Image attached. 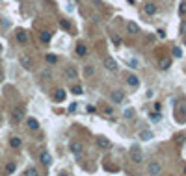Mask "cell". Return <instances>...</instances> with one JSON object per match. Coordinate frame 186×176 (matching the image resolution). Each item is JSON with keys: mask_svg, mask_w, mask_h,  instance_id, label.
Returning a JSON list of instances; mask_svg holds the SVG:
<instances>
[{"mask_svg": "<svg viewBox=\"0 0 186 176\" xmlns=\"http://www.w3.org/2000/svg\"><path fill=\"white\" fill-rule=\"evenodd\" d=\"M175 119H177V123H186V104L175 106Z\"/></svg>", "mask_w": 186, "mask_h": 176, "instance_id": "6da1fadb", "label": "cell"}, {"mask_svg": "<svg viewBox=\"0 0 186 176\" xmlns=\"http://www.w3.org/2000/svg\"><path fill=\"white\" fill-rule=\"evenodd\" d=\"M130 159H132L134 165H141V163H143V154H141V150L138 147H134L132 152H130Z\"/></svg>", "mask_w": 186, "mask_h": 176, "instance_id": "7a4b0ae2", "label": "cell"}, {"mask_svg": "<svg viewBox=\"0 0 186 176\" xmlns=\"http://www.w3.org/2000/svg\"><path fill=\"white\" fill-rule=\"evenodd\" d=\"M11 119H13V123H23L24 120V108H13V111H11Z\"/></svg>", "mask_w": 186, "mask_h": 176, "instance_id": "3957f363", "label": "cell"}, {"mask_svg": "<svg viewBox=\"0 0 186 176\" xmlns=\"http://www.w3.org/2000/svg\"><path fill=\"white\" fill-rule=\"evenodd\" d=\"M97 147H99L101 150H108L112 147V143H110V139H106L104 135H97Z\"/></svg>", "mask_w": 186, "mask_h": 176, "instance_id": "277c9868", "label": "cell"}, {"mask_svg": "<svg viewBox=\"0 0 186 176\" xmlns=\"http://www.w3.org/2000/svg\"><path fill=\"white\" fill-rule=\"evenodd\" d=\"M102 65H104V69L110 71V72H115V71H117V61H115L114 58H106V59L102 61Z\"/></svg>", "mask_w": 186, "mask_h": 176, "instance_id": "5b68a950", "label": "cell"}, {"mask_svg": "<svg viewBox=\"0 0 186 176\" xmlns=\"http://www.w3.org/2000/svg\"><path fill=\"white\" fill-rule=\"evenodd\" d=\"M69 148H71V152L74 154V156H80V154H82V150H84V145H82L80 141H71Z\"/></svg>", "mask_w": 186, "mask_h": 176, "instance_id": "8992f818", "label": "cell"}, {"mask_svg": "<svg viewBox=\"0 0 186 176\" xmlns=\"http://www.w3.org/2000/svg\"><path fill=\"white\" fill-rule=\"evenodd\" d=\"M110 96H112V102H114V104H121L123 98H125V93H123L121 89H114Z\"/></svg>", "mask_w": 186, "mask_h": 176, "instance_id": "52a82bcc", "label": "cell"}, {"mask_svg": "<svg viewBox=\"0 0 186 176\" xmlns=\"http://www.w3.org/2000/svg\"><path fill=\"white\" fill-rule=\"evenodd\" d=\"M160 163H156V161H153V163H149L147 165V172H149V176H156V174H160Z\"/></svg>", "mask_w": 186, "mask_h": 176, "instance_id": "ba28073f", "label": "cell"}, {"mask_svg": "<svg viewBox=\"0 0 186 176\" xmlns=\"http://www.w3.org/2000/svg\"><path fill=\"white\" fill-rule=\"evenodd\" d=\"M15 39L20 43V45H26V43H28V34L24 30H17L15 32Z\"/></svg>", "mask_w": 186, "mask_h": 176, "instance_id": "9c48e42d", "label": "cell"}, {"mask_svg": "<svg viewBox=\"0 0 186 176\" xmlns=\"http://www.w3.org/2000/svg\"><path fill=\"white\" fill-rule=\"evenodd\" d=\"M143 13H145L147 17H151V15H155V13H156V6L153 4V2H147V4L143 6Z\"/></svg>", "mask_w": 186, "mask_h": 176, "instance_id": "30bf717a", "label": "cell"}, {"mask_svg": "<svg viewBox=\"0 0 186 176\" xmlns=\"http://www.w3.org/2000/svg\"><path fill=\"white\" fill-rule=\"evenodd\" d=\"M63 74H65V78H76V69L73 67V65H69V67H65V71H63Z\"/></svg>", "mask_w": 186, "mask_h": 176, "instance_id": "8fae6325", "label": "cell"}, {"mask_svg": "<svg viewBox=\"0 0 186 176\" xmlns=\"http://www.w3.org/2000/svg\"><path fill=\"white\" fill-rule=\"evenodd\" d=\"M26 124H28V128H30V130H34V132H37V130H39V123H37V119H34V117L26 119Z\"/></svg>", "mask_w": 186, "mask_h": 176, "instance_id": "7c38bea8", "label": "cell"}, {"mask_svg": "<svg viewBox=\"0 0 186 176\" xmlns=\"http://www.w3.org/2000/svg\"><path fill=\"white\" fill-rule=\"evenodd\" d=\"M39 159H41V163H43V165H50V163H52V156H50L47 150H45V152H41Z\"/></svg>", "mask_w": 186, "mask_h": 176, "instance_id": "4fadbf2b", "label": "cell"}, {"mask_svg": "<svg viewBox=\"0 0 186 176\" xmlns=\"http://www.w3.org/2000/svg\"><path fill=\"white\" fill-rule=\"evenodd\" d=\"M153 135H155V134H153L151 130H141V132H140V139H141V141H151Z\"/></svg>", "mask_w": 186, "mask_h": 176, "instance_id": "5bb4252c", "label": "cell"}, {"mask_svg": "<svg viewBox=\"0 0 186 176\" xmlns=\"http://www.w3.org/2000/svg\"><path fill=\"white\" fill-rule=\"evenodd\" d=\"M127 83H128L130 87H138V85H140L138 76H134V74H128V76H127Z\"/></svg>", "mask_w": 186, "mask_h": 176, "instance_id": "9a60e30c", "label": "cell"}, {"mask_svg": "<svg viewBox=\"0 0 186 176\" xmlns=\"http://www.w3.org/2000/svg\"><path fill=\"white\" fill-rule=\"evenodd\" d=\"M20 65H23L26 71H30V69H32V59H30L28 56H20Z\"/></svg>", "mask_w": 186, "mask_h": 176, "instance_id": "2e32d148", "label": "cell"}, {"mask_svg": "<svg viewBox=\"0 0 186 176\" xmlns=\"http://www.w3.org/2000/svg\"><path fill=\"white\" fill-rule=\"evenodd\" d=\"M54 100H56V102H63V100H65V91H63V89H58L56 93H54Z\"/></svg>", "mask_w": 186, "mask_h": 176, "instance_id": "e0dca14e", "label": "cell"}, {"mask_svg": "<svg viewBox=\"0 0 186 176\" xmlns=\"http://www.w3.org/2000/svg\"><path fill=\"white\" fill-rule=\"evenodd\" d=\"M39 37H41V41H43V43H49V41H50V37H52V34H50L49 30H43L41 34H39Z\"/></svg>", "mask_w": 186, "mask_h": 176, "instance_id": "ac0fdd59", "label": "cell"}, {"mask_svg": "<svg viewBox=\"0 0 186 176\" xmlns=\"http://www.w3.org/2000/svg\"><path fill=\"white\" fill-rule=\"evenodd\" d=\"M127 30H128V34H132V35L140 32V28H138L136 23H128V24H127Z\"/></svg>", "mask_w": 186, "mask_h": 176, "instance_id": "d6986e66", "label": "cell"}, {"mask_svg": "<svg viewBox=\"0 0 186 176\" xmlns=\"http://www.w3.org/2000/svg\"><path fill=\"white\" fill-rule=\"evenodd\" d=\"M20 145H23V141H20L19 137H11V139H9V147H11V148H19Z\"/></svg>", "mask_w": 186, "mask_h": 176, "instance_id": "ffe728a7", "label": "cell"}, {"mask_svg": "<svg viewBox=\"0 0 186 176\" xmlns=\"http://www.w3.org/2000/svg\"><path fill=\"white\" fill-rule=\"evenodd\" d=\"M93 74H95V67H93V65H86V67H84V76L90 78V76H93Z\"/></svg>", "mask_w": 186, "mask_h": 176, "instance_id": "44dd1931", "label": "cell"}, {"mask_svg": "<svg viewBox=\"0 0 186 176\" xmlns=\"http://www.w3.org/2000/svg\"><path fill=\"white\" fill-rule=\"evenodd\" d=\"M76 54H78V56H86V54H87V48H86V45H84V43H80V45H76Z\"/></svg>", "mask_w": 186, "mask_h": 176, "instance_id": "7402d4cb", "label": "cell"}, {"mask_svg": "<svg viewBox=\"0 0 186 176\" xmlns=\"http://www.w3.org/2000/svg\"><path fill=\"white\" fill-rule=\"evenodd\" d=\"M149 119L153 120V123H160V120H162V115H160V111H156V113H149Z\"/></svg>", "mask_w": 186, "mask_h": 176, "instance_id": "603a6c76", "label": "cell"}, {"mask_svg": "<svg viewBox=\"0 0 186 176\" xmlns=\"http://www.w3.org/2000/svg\"><path fill=\"white\" fill-rule=\"evenodd\" d=\"M60 26H61L63 30L71 32V24H69V20H67V19H60Z\"/></svg>", "mask_w": 186, "mask_h": 176, "instance_id": "cb8c5ba5", "label": "cell"}, {"mask_svg": "<svg viewBox=\"0 0 186 176\" xmlns=\"http://www.w3.org/2000/svg\"><path fill=\"white\" fill-rule=\"evenodd\" d=\"M50 65H54V63H58V56H54V54H47V58H45Z\"/></svg>", "mask_w": 186, "mask_h": 176, "instance_id": "d4e9b609", "label": "cell"}, {"mask_svg": "<svg viewBox=\"0 0 186 176\" xmlns=\"http://www.w3.org/2000/svg\"><path fill=\"white\" fill-rule=\"evenodd\" d=\"M171 54H173V58H182V50H181L179 47H173Z\"/></svg>", "mask_w": 186, "mask_h": 176, "instance_id": "484cf974", "label": "cell"}, {"mask_svg": "<svg viewBox=\"0 0 186 176\" xmlns=\"http://www.w3.org/2000/svg\"><path fill=\"white\" fill-rule=\"evenodd\" d=\"M24 176H39V172H37V169H36V167H30V169L24 172Z\"/></svg>", "mask_w": 186, "mask_h": 176, "instance_id": "4316f807", "label": "cell"}, {"mask_svg": "<svg viewBox=\"0 0 186 176\" xmlns=\"http://www.w3.org/2000/svg\"><path fill=\"white\" fill-rule=\"evenodd\" d=\"M169 65H171V59L166 58V59H162L160 61V69H169Z\"/></svg>", "mask_w": 186, "mask_h": 176, "instance_id": "83f0119b", "label": "cell"}, {"mask_svg": "<svg viewBox=\"0 0 186 176\" xmlns=\"http://www.w3.org/2000/svg\"><path fill=\"white\" fill-rule=\"evenodd\" d=\"M71 93H73V95H82V93H84V89H82V85H73V89H71Z\"/></svg>", "mask_w": 186, "mask_h": 176, "instance_id": "f1b7e54d", "label": "cell"}, {"mask_svg": "<svg viewBox=\"0 0 186 176\" xmlns=\"http://www.w3.org/2000/svg\"><path fill=\"white\" fill-rule=\"evenodd\" d=\"M15 171V163H8L6 165V174H11Z\"/></svg>", "mask_w": 186, "mask_h": 176, "instance_id": "f546056e", "label": "cell"}, {"mask_svg": "<svg viewBox=\"0 0 186 176\" xmlns=\"http://www.w3.org/2000/svg\"><path fill=\"white\" fill-rule=\"evenodd\" d=\"M179 13H181V15H186V2H181V4H179Z\"/></svg>", "mask_w": 186, "mask_h": 176, "instance_id": "4dcf8cb0", "label": "cell"}, {"mask_svg": "<svg viewBox=\"0 0 186 176\" xmlns=\"http://www.w3.org/2000/svg\"><path fill=\"white\" fill-rule=\"evenodd\" d=\"M179 34L186 35V20H182V23H181V28H179Z\"/></svg>", "mask_w": 186, "mask_h": 176, "instance_id": "1f68e13d", "label": "cell"}, {"mask_svg": "<svg viewBox=\"0 0 186 176\" xmlns=\"http://www.w3.org/2000/svg\"><path fill=\"white\" fill-rule=\"evenodd\" d=\"M175 141H177L179 145H181V143H184V141H186V135H184V134H179L177 137H175Z\"/></svg>", "mask_w": 186, "mask_h": 176, "instance_id": "d6a6232c", "label": "cell"}, {"mask_svg": "<svg viewBox=\"0 0 186 176\" xmlns=\"http://www.w3.org/2000/svg\"><path fill=\"white\" fill-rule=\"evenodd\" d=\"M76 109H78V104H76V102H73V104L69 106V109H67V111H69V113H74Z\"/></svg>", "mask_w": 186, "mask_h": 176, "instance_id": "836d02e7", "label": "cell"}, {"mask_svg": "<svg viewBox=\"0 0 186 176\" xmlns=\"http://www.w3.org/2000/svg\"><path fill=\"white\" fill-rule=\"evenodd\" d=\"M125 117H127V119H132V117H134V109H127V111H125Z\"/></svg>", "mask_w": 186, "mask_h": 176, "instance_id": "e575fe53", "label": "cell"}, {"mask_svg": "<svg viewBox=\"0 0 186 176\" xmlns=\"http://www.w3.org/2000/svg\"><path fill=\"white\" fill-rule=\"evenodd\" d=\"M95 109H97L95 106H86V111L87 113H95Z\"/></svg>", "mask_w": 186, "mask_h": 176, "instance_id": "d590c367", "label": "cell"}, {"mask_svg": "<svg viewBox=\"0 0 186 176\" xmlns=\"http://www.w3.org/2000/svg\"><path fill=\"white\" fill-rule=\"evenodd\" d=\"M128 65H130V67H134V69H136V67H138L140 63H138L136 59H128Z\"/></svg>", "mask_w": 186, "mask_h": 176, "instance_id": "8d00e7d4", "label": "cell"}, {"mask_svg": "<svg viewBox=\"0 0 186 176\" xmlns=\"http://www.w3.org/2000/svg\"><path fill=\"white\" fill-rule=\"evenodd\" d=\"M112 41L115 43V45H117V47H119V45H121V39H119L117 35H114V37H112Z\"/></svg>", "mask_w": 186, "mask_h": 176, "instance_id": "74e56055", "label": "cell"}, {"mask_svg": "<svg viewBox=\"0 0 186 176\" xmlns=\"http://www.w3.org/2000/svg\"><path fill=\"white\" fill-rule=\"evenodd\" d=\"M155 109H156V111H160V109H162V104H160V102H156V104H155Z\"/></svg>", "mask_w": 186, "mask_h": 176, "instance_id": "f35d334b", "label": "cell"}, {"mask_svg": "<svg viewBox=\"0 0 186 176\" xmlns=\"http://www.w3.org/2000/svg\"><path fill=\"white\" fill-rule=\"evenodd\" d=\"M158 37H166V32H164V30H158Z\"/></svg>", "mask_w": 186, "mask_h": 176, "instance_id": "ab89813d", "label": "cell"}, {"mask_svg": "<svg viewBox=\"0 0 186 176\" xmlns=\"http://www.w3.org/2000/svg\"><path fill=\"white\" fill-rule=\"evenodd\" d=\"M153 95H155V93H153V91H151V89H149V91H147V95H145V96H147V98H153Z\"/></svg>", "mask_w": 186, "mask_h": 176, "instance_id": "60d3db41", "label": "cell"}, {"mask_svg": "<svg viewBox=\"0 0 186 176\" xmlns=\"http://www.w3.org/2000/svg\"><path fill=\"white\" fill-rule=\"evenodd\" d=\"M58 176H67V174H65V172H60V174H58Z\"/></svg>", "mask_w": 186, "mask_h": 176, "instance_id": "b9f144b4", "label": "cell"}, {"mask_svg": "<svg viewBox=\"0 0 186 176\" xmlns=\"http://www.w3.org/2000/svg\"><path fill=\"white\" fill-rule=\"evenodd\" d=\"M136 2V0H128V4H134Z\"/></svg>", "mask_w": 186, "mask_h": 176, "instance_id": "7bdbcfd3", "label": "cell"}, {"mask_svg": "<svg viewBox=\"0 0 186 176\" xmlns=\"http://www.w3.org/2000/svg\"><path fill=\"white\" fill-rule=\"evenodd\" d=\"M2 74H4V72H2V69H0V78H2Z\"/></svg>", "mask_w": 186, "mask_h": 176, "instance_id": "ee69618b", "label": "cell"}, {"mask_svg": "<svg viewBox=\"0 0 186 176\" xmlns=\"http://www.w3.org/2000/svg\"><path fill=\"white\" fill-rule=\"evenodd\" d=\"M0 124H2V115H0Z\"/></svg>", "mask_w": 186, "mask_h": 176, "instance_id": "f6af8a7d", "label": "cell"}, {"mask_svg": "<svg viewBox=\"0 0 186 176\" xmlns=\"http://www.w3.org/2000/svg\"><path fill=\"white\" fill-rule=\"evenodd\" d=\"M184 174H186V165H184Z\"/></svg>", "mask_w": 186, "mask_h": 176, "instance_id": "bcb514c9", "label": "cell"}, {"mask_svg": "<svg viewBox=\"0 0 186 176\" xmlns=\"http://www.w3.org/2000/svg\"><path fill=\"white\" fill-rule=\"evenodd\" d=\"M0 50H2V45H0Z\"/></svg>", "mask_w": 186, "mask_h": 176, "instance_id": "7dc6e473", "label": "cell"}, {"mask_svg": "<svg viewBox=\"0 0 186 176\" xmlns=\"http://www.w3.org/2000/svg\"><path fill=\"white\" fill-rule=\"evenodd\" d=\"M184 45H186V39H184Z\"/></svg>", "mask_w": 186, "mask_h": 176, "instance_id": "c3c4849f", "label": "cell"}, {"mask_svg": "<svg viewBox=\"0 0 186 176\" xmlns=\"http://www.w3.org/2000/svg\"><path fill=\"white\" fill-rule=\"evenodd\" d=\"M19 2H23V0H19Z\"/></svg>", "mask_w": 186, "mask_h": 176, "instance_id": "681fc988", "label": "cell"}, {"mask_svg": "<svg viewBox=\"0 0 186 176\" xmlns=\"http://www.w3.org/2000/svg\"><path fill=\"white\" fill-rule=\"evenodd\" d=\"M184 71H186V67H184Z\"/></svg>", "mask_w": 186, "mask_h": 176, "instance_id": "f907efd6", "label": "cell"}, {"mask_svg": "<svg viewBox=\"0 0 186 176\" xmlns=\"http://www.w3.org/2000/svg\"><path fill=\"white\" fill-rule=\"evenodd\" d=\"M0 2H2V0H0Z\"/></svg>", "mask_w": 186, "mask_h": 176, "instance_id": "816d5d0a", "label": "cell"}]
</instances>
